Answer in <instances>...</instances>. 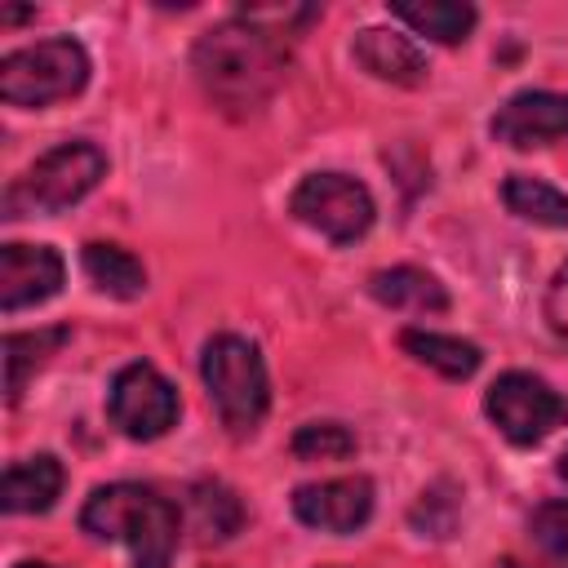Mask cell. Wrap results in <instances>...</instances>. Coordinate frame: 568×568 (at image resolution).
Masks as SVG:
<instances>
[{
    "label": "cell",
    "instance_id": "obj_1",
    "mask_svg": "<svg viewBox=\"0 0 568 568\" xmlns=\"http://www.w3.org/2000/svg\"><path fill=\"white\" fill-rule=\"evenodd\" d=\"M195 75L204 93L226 111H253L262 106L275 84L284 80V49L271 31L257 22H222L195 40Z\"/></svg>",
    "mask_w": 568,
    "mask_h": 568
},
{
    "label": "cell",
    "instance_id": "obj_10",
    "mask_svg": "<svg viewBox=\"0 0 568 568\" xmlns=\"http://www.w3.org/2000/svg\"><path fill=\"white\" fill-rule=\"evenodd\" d=\"M293 515L320 532H355L373 515V484L364 475H342L324 484H302L293 493Z\"/></svg>",
    "mask_w": 568,
    "mask_h": 568
},
{
    "label": "cell",
    "instance_id": "obj_14",
    "mask_svg": "<svg viewBox=\"0 0 568 568\" xmlns=\"http://www.w3.org/2000/svg\"><path fill=\"white\" fill-rule=\"evenodd\" d=\"M368 293L390 306V311H413V315H439L448 311V293L435 275L417 271V266H390V271H377L368 280Z\"/></svg>",
    "mask_w": 568,
    "mask_h": 568
},
{
    "label": "cell",
    "instance_id": "obj_24",
    "mask_svg": "<svg viewBox=\"0 0 568 568\" xmlns=\"http://www.w3.org/2000/svg\"><path fill=\"white\" fill-rule=\"evenodd\" d=\"M36 9H0V22H22V18H31Z\"/></svg>",
    "mask_w": 568,
    "mask_h": 568
},
{
    "label": "cell",
    "instance_id": "obj_18",
    "mask_svg": "<svg viewBox=\"0 0 568 568\" xmlns=\"http://www.w3.org/2000/svg\"><path fill=\"white\" fill-rule=\"evenodd\" d=\"M501 200L524 222L555 226V231L568 226V195L555 191V186H546V182H537V178H528V173H510L506 186H501Z\"/></svg>",
    "mask_w": 568,
    "mask_h": 568
},
{
    "label": "cell",
    "instance_id": "obj_15",
    "mask_svg": "<svg viewBox=\"0 0 568 568\" xmlns=\"http://www.w3.org/2000/svg\"><path fill=\"white\" fill-rule=\"evenodd\" d=\"M399 346L417 364H426V368H435L439 377H453V382L470 377L479 368V359H484L475 342H462V337H448V333H430V328H404Z\"/></svg>",
    "mask_w": 568,
    "mask_h": 568
},
{
    "label": "cell",
    "instance_id": "obj_27",
    "mask_svg": "<svg viewBox=\"0 0 568 568\" xmlns=\"http://www.w3.org/2000/svg\"><path fill=\"white\" fill-rule=\"evenodd\" d=\"M501 568H524V564H515V559H506V564H501Z\"/></svg>",
    "mask_w": 568,
    "mask_h": 568
},
{
    "label": "cell",
    "instance_id": "obj_21",
    "mask_svg": "<svg viewBox=\"0 0 568 568\" xmlns=\"http://www.w3.org/2000/svg\"><path fill=\"white\" fill-rule=\"evenodd\" d=\"M351 453H355V435L337 422H311L293 435V457H302V462H337Z\"/></svg>",
    "mask_w": 568,
    "mask_h": 568
},
{
    "label": "cell",
    "instance_id": "obj_3",
    "mask_svg": "<svg viewBox=\"0 0 568 568\" xmlns=\"http://www.w3.org/2000/svg\"><path fill=\"white\" fill-rule=\"evenodd\" d=\"M200 377H204V390L231 435L257 430V422L266 417V404H271V382H266V364L248 337H240V333L209 337L204 355H200Z\"/></svg>",
    "mask_w": 568,
    "mask_h": 568
},
{
    "label": "cell",
    "instance_id": "obj_26",
    "mask_svg": "<svg viewBox=\"0 0 568 568\" xmlns=\"http://www.w3.org/2000/svg\"><path fill=\"white\" fill-rule=\"evenodd\" d=\"M18 568H53V564H18Z\"/></svg>",
    "mask_w": 568,
    "mask_h": 568
},
{
    "label": "cell",
    "instance_id": "obj_13",
    "mask_svg": "<svg viewBox=\"0 0 568 568\" xmlns=\"http://www.w3.org/2000/svg\"><path fill=\"white\" fill-rule=\"evenodd\" d=\"M58 493H62V462L49 453L13 462L0 484V501L9 515H40L58 501Z\"/></svg>",
    "mask_w": 568,
    "mask_h": 568
},
{
    "label": "cell",
    "instance_id": "obj_6",
    "mask_svg": "<svg viewBox=\"0 0 568 568\" xmlns=\"http://www.w3.org/2000/svg\"><path fill=\"white\" fill-rule=\"evenodd\" d=\"M293 217L306 222L311 231L328 235L333 244H351L373 226V195L364 182L346 173H311L297 182L288 200Z\"/></svg>",
    "mask_w": 568,
    "mask_h": 568
},
{
    "label": "cell",
    "instance_id": "obj_20",
    "mask_svg": "<svg viewBox=\"0 0 568 568\" xmlns=\"http://www.w3.org/2000/svg\"><path fill=\"white\" fill-rule=\"evenodd\" d=\"M191 515H195V528H200L204 541L231 537V532L240 528V519H244L235 493L222 488V484H195V488H191Z\"/></svg>",
    "mask_w": 568,
    "mask_h": 568
},
{
    "label": "cell",
    "instance_id": "obj_23",
    "mask_svg": "<svg viewBox=\"0 0 568 568\" xmlns=\"http://www.w3.org/2000/svg\"><path fill=\"white\" fill-rule=\"evenodd\" d=\"M546 320L559 337H568V262L555 271L550 288H546Z\"/></svg>",
    "mask_w": 568,
    "mask_h": 568
},
{
    "label": "cell",
    "instance_id": "obj_9",
    "mask_svg": "<svg viewBox=\"0 0 568 568\" xmlns=\"http://www.w3.org/2000/svg\"><path fill=\"white\" fill-rule=\"evenodd\" d=\"M493 138L528 151V146H555L568 142V93L550 89H524L493 115Z\"/></svg>",
    "mask_w": 568,
    "mask_h": 568
},
{
    "label": "cell",
    "instance_id": "obj_25",
    "mask_svg": "<svg viewBox=\"0 0 568 568\" xmlns=\"http://www.w3.org/2000/svg\"><path fill=\"white\" fill-rule=\"evenodd\" d=\"M559 479H568V448H564V457H559Z\"/></svg>",
    "mask_w": 568,
    "mask_h": 568
},
{
    "label": "cell",
    "instance_id": "obj_17",
    "mask_svg": "<svg viewBox=\"0 0 568 568\" xmlns=\"http://www.w3.org/2000/svg\"><path fill=\"white\" fill-rule=\"evenodd\" d=\"M80 266H84V275L102 288V293H111V297H138L142 288H146V271H142V262L129 253V248H120V244H84V253H80Z\"/></svg>",
    "mask_w": 568,
    "mask_h": 568
},
{
    "label": "cell",
    "instance_id": "obj_4",
    "mask_svg": "<svg viewBox=\"0 0 568 568\" xmlns=\"http://www.w3.org/2000/svg\"><path fill=\"white\" fill-rule=\"evenodd\" d=\"M106 173V155L93 142H62L49 155H40L18 182L4 191V217H31V213H62L75 200H84L98 178Z\"/></svg>",
    "mask_w": 568,
    "mask_h": 568
},
{
    "label": "cell",
    "instance_id": "obj_8",
    "mask_svg": "<svg viewBox=\"0 0 568 568\" xmlns=\"http://www.w3.org/2000/svg\"><path fill=\"white\" fill-rule=\"evenodd\" d=\"M106 408H111V422L129 439H160L178 422V390L160 368L138 359L115 373Z\"/></svg>",
    "mask_w": 568,
    "mask_h": 568
},
{
    "label": "cell",
    "instance_id": "obj_11",
    "mask_svg": "<svg viewBox=\"0 0 568 568\" xmlns=\"http://www.w3.org/2000/svg\"><path fill=\"white\" fill-rule=\"evenodd\" d=\"M62 257L49 244H4L0 248V306L22 311L49 302L62 288Z\"/></svg>",
    "mask_w": 568,
    "mask_h": 568
},
{
    "label": "cell",
    "instance_id": "obj_22",
    "mask_svg": "<svg viewBox=\"0 0 568 568\" xmlns=\"http://www.w3.org/2000/svg\"><path fill=\"white\" fill-rule=\"evenodd\" d=\"M528 532H532V541H537L546 555H555V559L568 564V501H546V506H537L532 519H528Z\"/></svg>",
    "mask_w": 568,
    "mask_h": 568
},
{
    "label": "cell",
    "instance_id": "obj_19",
    "mask_svg": "<svg viewBox=\"0 0 568 568\" xmlns=\"http://www.w3.org/2000/svg\"><path fill=\"white\" fill-rule=\"evenodd\" d=\"M67 337H71V328H36V333H9L4 337V390H9V404L22 395L31 368H40Z\"/></svg>",
    "mask_w": 568,
    "mask_h": 568
},
{
    "label": "cell",
    "instance_id": "obj_16",
    "mask_svg": "<svg viewBox=\"0 0 568 568\" xmlns=\"http://www.w3.org/2000/svg\"><path fill=\"white\" fill-rule=\"evenodd\" d=\"M390 13L408 22L417 36H430L439 44H462L475 27V9L457 0H395Z\"/></svg>",
    "mask_w": 568,
    "mask_h": 568
},
{
    "label": "cell",
    "instance_id": "obj_12",
    "mask_svg": "<svg viewBox=\"0 0 568 568\" xmlns=\"http://www.w3.org/2000/svg\"><path fill=\"white\" fill-rule=\"evenodd\" d=\"M355 62L368 75L390 80V84H417L426 75V53L408 36L386 31V27H364L355 36Z\"/></svg>",
    "mask_w": 568,
    "mask_h": 568
},
{
    "label": "cell",
    "instance_id": "obj_5",
    "mask_svg": "<svg viewBox=\"0 0 568 568\" xmlns=\"http://www.w3.org/2000/svg\"><path fill=\"white\" fill-rule=\"evenodd\" d=\"M89 80V53L80 40L58 36L0 58V98L9 106H49L75 98Z\"/></svg>",
    "mask_w": 568,
    "mask_h": 568
},
{
    "label": "cell",
    "instance_id": "obj_7",
    "mask_svg": "<svg viewBox=\"0 0 568 568\" xmlns=\"http://www.w3.org/2000/svg\"><path fill=\"white\" fill-rule=\"evenodd\" d=\"M484 408H488L493 426L510 444H537L555 426L568 422V399L555 386H546L541 377H532V373H501L488 386Z\"/></svg>",
    "mask_w": 568,
    "mask_h": 568
},
{
    "label": "cell",
    "instance_id": "obj_2",
    "mask_svg": "<svg viewBox=\"0 0 568 568\" xmlns=\"http://www.w3.org/2000/svg\"><path fill=\"white\" fill-rule=\"evenodd\" d=\"M80 528L98 541H120L133 568H169L178 550V506L142 484H102L80 510Z\"/></svg>",
    "mask_w": 568,
    "mask_h": 568
}]
</instances>
